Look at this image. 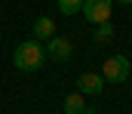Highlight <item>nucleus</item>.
Segmentation results:
<instances>
[{"label":"nucleus","mask_w":132,"mask_h":114,"mask_svg":"<svg viewBox=\"0 0 132 114\" xmlns=\"http://www.w3.org/2000/svg\"><path fill=\"white\" fill-rule=\"evenodd\" d=\"M80 9H83V0H59V12H65V16H74Z\"/></svg>","instance_id":"6e6552de"},{"label":"nucleus","mask_w":132,"mask_h":114,"mask_svg":"<svg viewBox=\"0 0 132 114\" xmlns=\"http://www.w3.org/2000/svg\"><path fill=\"white\" fill-rule=\"evenodd\" d=\"M12 62H15V68H19V71L34 74V71H40V68H43V62H46V49H43V43H40V40H25V43H19V46H15Z\"/></svg>","instance_id":"f257e3e1"},{"label":"nucleus","mask_w":132,"mask_h":114,"mask_svg":"<svg viewBox=\"0 0 132 114\" xmlns=\"http://www.w3.org/2000/svg\"><path fill=\"white\" fill-rule=\"evenodd\" d=\"M108 40H114V28H111V22H104L95 28V43H108Z\"/></svg>","instance_id":"1a4fd4ad"},{"label":"nucleus","mask_w":132,"mask_h":114,"mask_svg":"<svg viewBox=\"0 0 132 114\" xmlns=\"http://www.w3.org/2000/svg\"><path fill=\"white\" fill-rule=\"evenodd\" d=\"M43 49H46V59H55V62H68V59L74 56V43H71L68 37H59V34L46 40Z\"/></svg>","instance_id":"20e7f679"},{"label":"nucleus","mask_w":132,"mask_h":114,"mask_svg":"<svg viewBox=\"0 0 132 114\" xmlns=\"http://www.w3.org/2000/svg\"><path fill=\"white\" fill-rule=\"evenodd\" d=\"M83 111H86L83 93H71V96H65V114H83Z\"/></svg>","instance_id":"0eeeda50"},{"label":"nucleus","mask_w":132,"mask_h":114,"mask_svg":"<svg viewBox=\"0 0 132 114\" xmlns=\"http://www.w3.org/2000/svg\"><path fill=\"white\" fill-rule=\"evenodd\" d=\"M117 3H126V6H132V0H117Z\"/></svg>","instance_id":"9d476101"},{"label":"nucleus","mask_w":132,"mask_h":114,"mask_svg":"<svg viewBox=\"0 0 132 114\" xmlns=\"http://www.w3.org/2000/svg\"><path fill=\"white\" fill-rule=\"evenodd\" d=\"M129 74H132V65H129L126 56H108L104 65H101V77L108 83H123Z\"/></svg>","instance_id":"f03ea898"},{"label":"nucleus","mask_w":132,"mask_h":114,"mask_svg":"<svg viewBox=\"0 0 132 114\" xmlns=\"http://www.w3.org/2000/svg\"><path fill=\"white\" fill-rule=\"evenodd\" d=\"M104 89V77L101 74H80L77 77V93L83 96H101Z\"/></svg>","instance_id":"39448f33"},{"label":"nucleus","mask_w":132,"mask_h":114,"mask_svg":"<svg viewBox=\"0 0 132 114\" xmlns=\"http://www.w3.org/2000/svg\"><path fill=\"white\" fill-rule=\"evenodd\" d=\"M49 37H55V22L49 19V16H40L37 22H34V40H49Z\"/></svg>","instance_id":"423d86ee"},{"label":"nucleus","mask_w":132,"mask_h":114,"mask_svg":"<svg viewBox=\"0 0 132 114\" xmlns=\"http://www.w3.org/2000/svg\"><path fill=\"white\" fill-rule=\"evenodd\" d=\"M83 114H92V111H83Z\"/></svg>","instance_id":"9b49d317"},{"label":"nucleus","mask_w":132,"mask_h":114,"mask_svg":"<svg viewBox=\"0 0 132 114\" xmlns=\"http://www.w3.org/2000/svg\"><path fill=\"white\" fill-rule=\"evenodd\" d=\"M111 9H114V0H83V16L92 25L111 22Z\"/></svg>","instance_id":"7ed1b4c3"}]
</instances>
